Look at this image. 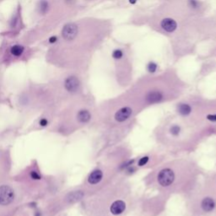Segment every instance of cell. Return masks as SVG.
Masks as SVG:
<instances>
[{
  "label": "cell",
  "mask_w": 216,
  "mask_h": 216,
  "mask_svg": "<svg viewBox=\"0 0 216 216\" xmlns=\"http://www.w3.org/2000/svg\"><path fill=\"white\" fill-rule=\"evenodd\" d=\"M20 184L26 198H41L50 191L52 184L33 163L14 178Z\"/></svg>",
  "instance_id": "cell-11"
},
{
  "label": "cell",
  "mask_w": 216,
  "mask_h": 216,
  "mask_svg": "<svg viewBox=\"0 0 216 216\" xmlns=\"http://www.w3.org/2000/svg\"><path fill=\"white\" fill-rule=\"evenodd\" d=\"M2 63H1V61H0V77H2Z\"/></svg>",
  "instance_id": "cell-21"
},
{
  "label": "cell",
  "mask_w": 216,
  "mask_h": 216,
  "mask_svg": "<svg viewBox=\"0 0 216 216\" xmlns=\"http://www.w3.org/2000/svg\"><path fill=\"white\" fill-rule=\"evenodd\" d=\"M84 216H126L135 206L132 184L121 176L79 203Z\"/></svg>",
  "instance_id": "cell-4"
},
{
  "label": "cell",
  "mask_w": 216,
  "mask_h": 216,
  "mask_svg": "<svg viewBox=\"0 0 216 216\" xmlns=\"http://www.w3.org/2000/svg\"><path fill=\"white\" fill-rule=\"evenodd\" d=\"M156 69H157V65L156 63H155L154 62H150L149 64H148V71L150 73V74H154L155 72Z\"/></svg>",
  "instance_id": "cell-19"
},
{
  "label": "cell",
  "mask_w": 216,
  "mask_h": 216,
  "mask_svg": "<svg viewBox=\"0 0 216 216\" xmlns=\"http://www.w3.org/2000/svg\"><path fill=\"white\" fill-rule=\"evenodd\" d=\"M95 101L84 95L64 105L57 111L54 130L63 136H69L81 129L91 127L96 115Z\"/></svg>",
  "instance_id": "cell-7"
},
{
  "label": "cell",
  "mask_w": 216,
  "mask_h": 216,
  "mask_svg": "<svg viewBox=\"0 0 216 216\" xmlns=\"http://www.w3.org/2000/svg\"><path fill=\"white\" fill-rule=\"evenodd\" d=\"M205 170L189 156L167 159L150 170L143 178L144 185L160 196L185 197L192 191Z\"/></svg>",
  "instance_id": "cell-1"
},
{
  "label": "cell",
  "mask_w": 216,
  "mask_h": 216,
  "mask_svg": "<svg viewBox=\"0 0 216 216\" xmlns=\"http://www.w3.org/2000/svg\"><path fill=\"white\" fill-rule=\"evenodd\" d=\"M32 46H28L19 41H9L0 47V61L2 65H9L12 63L26 62L35 54Z\"/></svg>",
  "instance_id": "cell-14"
},
{
  "label": "cell",
  "mask_w": 216,
  "mask_h": 216,
  "mask_svg": "<svg viewBox=\"0 0 216 216\" xmlns=\"http://www.w3.org/2000/svg\"><path fill=\"white\" fill-rule=\"evenodd\" d=\"M215 165H216V144H215Z\"/></svg>",
  "instance_id": "cell-24"
},
{
  "label": "cell",
  "mask_w": 216,
  "mask_h": 216,
  "mask_svg": "<svg viewBox=\"0 0 216 216\" xmlns=\"http://www.w3.org/2000/svg\"><path fill=\"white\" fill-rule=\"evenodd\" d=\"M0 97H1V77H0Z\"/></svg>",
  "instance_id": "cell-23"
},
{
  "label": "cell",
  "mask_w": 216,
  "mask_h": 216,
  "mask_svg": "<svg viewBox=\"0 0 216 216\" xmlns=\"http://www.w3.org/2000/svg\"><path fill=\"white\" fill-rule=\"evenodd\" d=\"M185 199L188 216H211L216 212V170L205 171Z\"/></svg>",
  "instance_id": "cell-8"
},
{
  "label": "cell",
  "mask_w": 216,
  "mask_h": 216,
  "mask_svg": "<svg viewBox=\"0 0 216 216\" xmlns=\"http://www.w3.org/2000/svg\"><path fill=\"white\" fill-rule=\"evenodd\" d=\"M3 1H4V0H0V3H2V2H3Z\"/></svg>",
  "instance_id": "cell-26"
},
{
  "label": "cell",
  "mask_w": 216,
  "mask_h": 216,
  "mask_svg": "<svg viewBox=\"0 0 216 216\" xmlns=\"http://www.w3.org/2000/svg\"><path fill=\"white\" fill-rule=\"evenodd\" d=\"M211 216H216V212L214 214H212V215H211Z\"/></svg>",
  "instance_id": "cell-25"
},
{
  "label": "cell",
  "mask_w": 216,
  "mask_h": 216,
  "mask_svg": "<svg viewBox=\"0 0 216 216\" xmlns=\"http://www.w3.org/2000/svg\"><path fill=\"white\" fill-rule=\"evenodd\" d=\"M140 112L124 93L96 105L93 128L100 132L109 146H114L126 137Z\"/></svg>",
  "instance_id": "cell-3"
},
{
  "label": "cell",
  "mask_w": 216,
  "mask_h": 216,
  "mask_svg": "<svg viewBox=\"0 0 216 216\" xmlns=\"http://www.w3.org/2000/svg\"><path fill=\"white\" fill-rule=\"evenodd\" d=\"M123 52L121 51L120 49H116L112 52V57L116 59V60H120L121 58L123 57Z\"/></svg>",
  "instance_id": "cell-18"
},
{
  "label": "cell",
  "mask_w": 216,
  "mask_h": 216,
  "mask_svg": "<svg viewBox=\"0 0 216 216\" xmlns=\"http://www.w3.org/2000/svg\"><path fill=\"white\" fill-rule=\"evenodd\" d=\"M160 25H161L163 30H165L166 32L171 33V32L175 31V30L177 29V23L174 20H172V19L166 18V19H164V20L161 21Z\"/></svg>",
  "instance_id": "cell-17"
},
{
  "label": "cell",
  "mask_w": 216,
  "mask_h": 216,
  "mask_svg": "<svg viewBox=\"0 0 216 216\" xmlns=\"http://www.w3.org/2000/svg\"><path fill=\"white\" fill-rule=\"evenodd\" d=\"M49 84L53 89L59 105H65L84 95L80 77L74 73H63L52 79Z\"/></svg>",
  "instance_id": "cell-12"
},
{
  "label": "cell",
  "mask_w": 216,
  "mask_h": 216,
  "mask_svg": "<svg viewBox=\"0 0 216 216\" xmlns=\"http://www.w3.org/2000/svg\"><path fill=\"white\" fill-rule=\"evenodd\" d=\"M213 137H216V125L190 123L174 113L162 118L153 130L160 149L174 155L192 153Z\"/></svg>",
  "instance_id": "cell-2"
},
{
  "label": "cell",
  "mask_w": 216,
  "mask_h": 216,
  "mask_svg": "<svg viewBox=\"0 0 216 216\" xmlns=\"http://www.w3.org/2000/svg\"><path fill=\"white\" fill-rule=\"evenodd\" d=\"M189 4L192 8H198V3L197 0H189Z\"/></svg>",
  "instance_id": "cell-20"
},
{
  "label": "cell",
  "mask_w": 216,
  "mask_h": 216,
  "mask_svg": "<svg viewBox=\"0 0 216 216\" xmlns=\"http://www.w3.org/2000/svg\"><path fill=\"white\" fill-rule=\"evenodd\" d=\"M129 2H130V3L133 4V3H135L136 2H137V0H129Z\"/></svg>",
  "instance_id": "cell-22"
},
{
  "label": "cell",
  "mask_w": 216,
  "mask_h": 216,
  "mask_svg": "<svg viewBox=\"0 0 216 216\" xmlns=\"http://www.w3.org/2000/svg\"><path fill=\"white\" fill-rule=\"evenodd\" d=\"M72 0H37L31 14V26L20 41L28 46L48 38L52 33L67 23L68 9Z\"/></svg>",
  "instance_id": "cell-5"
},
{
  "label": "cell",
  "mask_w": 216,
  "mask_h": 216,
  "mask_svg": "<svg viewBox=\"0 0 216 216\" xmlns=\"http://www.w3.org/2000/svg\"><path fill=\"white\" fill-rule=\"evenodd\" d=\"M173 113L197 125H216V99L190 96L177 100Z\"/></svg>",
  "instance_id": "cell-10"
},
{
  "label": "cell",
  "mask_w": 216,
  "mask_h": 216,
  "mask_svg": "<svg viewBox=\"0 0 216 216\" xmlns=\"http://www.w3.org/2000/svg\"><path fill=\"white\" fill-rule=\"evenodd\" d=\"M16 105L20 111L27 113L51 111L60 106L49 83L27 84L16 96Z\"/></svg>",
  "instance_id": "cell-9"
},
{
  "label": "cell",
  "mask_w": 216,
  "mask_h": 216,
  "mask_svg": "<svg viewBox=\"0 0 216 216\" xmlns=\"http://www.w3.org/2000/svg\"><path fill=\"white\" fill-rule=\"evenodd\" d=\"M26 198L23 189L15 179L0 182V215L13 216Z\"/></svg>",
  "instance_id": "cell-13"
},
{
  "label": "cell",
  "mask_w": 216,
  "mask_h": 216,
  "mask_svg": "<svg viewBox=\"0 0 216 216\" xmlns=\"http://www.w3.org/2000/svg\"><path fill=\"white\" fill-rule=\"evenodd\" d=\"M25 28L24 21L22 17V8L20 4H18L15 9V12L13 13L11 17L8 22V30H7L6 37L8 40L15 39L16 36H20L22 30Z\"/></svg>",
  "instance_id": "cell-15"
},
{
  "label": "cell",
  "mask_w": 216,
  "mask_h": 216,
  "mask_svg": "<svg viewBox=\"0 0 216 216\" xmlns=\"http://www.w3.org/2000/svg\"><path fill=\"white\" fill-rule=\"evenodd\" d=\"M182 92V83L165 77L139 82L125 94L141 113L152 106L177 101Z\"/></svg>",
  "instance_id": "cell-6"
},
{
  "label": "cell",
  "mask_w": 216,
  "mask_h": 216,
  "mask_svg": "<svg viewBox=\"0 0 216 216\" xmlns=\"http://www.w3.org/2000/svg\"><path fill=\"white\" fill-rule=\"evenodd\" d=\"M11 170V156L7 149L0 147V182L8 178Z\"/></svg>",
  "instance_id": "cell-16"
}]
</instances>
